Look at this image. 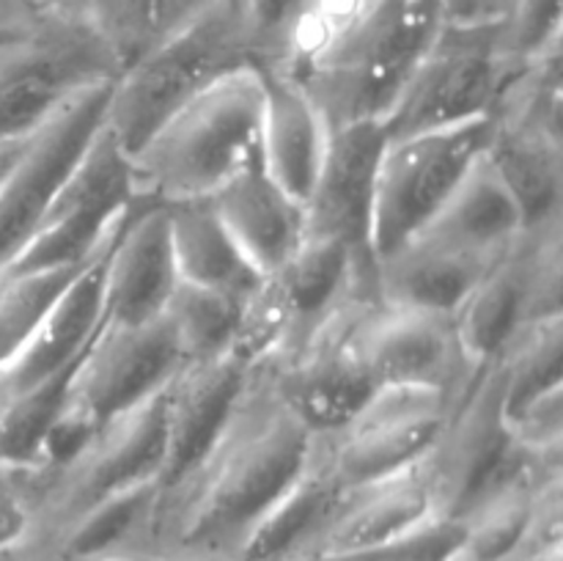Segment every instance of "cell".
<instances>
[{"mask_svg":"<svg viewBox=\"0 0 563 561\" xmlns=\"http://www.w3.org/2000/svg\"><path fill=\"white\" fill-rule=\"evenodd\" d=\"M124 64L93 28L42 14L0 50V143L25 141L66 99L113 82Z\"/></svg>","mask_w":563,"mask_h":561,"instance_id":"52a82bcc","label":"cell"},{"mask_svg":"<svg viewBox=\"0 0 563 561\" xmlns=\"http://www.w3.org/2000/svg\"><path fill=\"white\" fill-rule=\"evenodd\" d=\"M163 391L99 424L66 460L47 465L53 559L60 534L82 515L115 495L159 482L165 465Z\"/></svg>","mask_w":563,"mask_h":561,"instance_id":"7c38bea8","label":"cell"},{"mask_svg":"<svg viewBox=\"0 0 563 561\" xmlns=\"http://www.w3.org/2000/svg\"><path fill=\"white\" fill-rule=\"evenodd\" d=\"M498 258L423 229L379 258L377 295L385 306L454 314Z\"/></svg>","mask_w":563,"mask_h":561,"instance_id":"44dd1931","label":"cell"},{"mask_svg":"<svg viewBox=\"0 0 563 561\" xmlns=\"http://www.w3.org/2000/svg\"><path fill=\"white\" fill-rule=\"evenodd\" d=\"M47 462H0V561H55Z\"/></svg>","mask_w":563,"mask_h":561,"instance_id":"f1b7e54d","label":"cell"},{"mask_svg":"<svg viewBox=\"0 0 563 561\" xmlns=\"http://www.w3.org/2000/svg\"><path fill=\"white\" fill-rule=\"evenodd\" d=\"M357 344L374 388L432 391L454 402L482 366L462 344L454 314L445 311L379 300L363 319Z\"/></svg>","mask_w":563,"mask_h":561,"instance_id":"9a60e30c","label":"cell"},{"mask_svg":"<svg viewBox=\"0 0 563 561\" xmlns=\"http://www.w3.org/2000/svg\"><path fill=\"white\" fill-rule=\"evenodd\" d=\"M124 218H121V223H124ZM121 223L82 262V267L71 275L69 284L55 295V300L42 314L20 355L0 374L5 394L27 388L38 380L71 366L80 358V352L86 350V344L97 333L99 322H102L104 258H108V251L113 245L115 234H119Z\"/></svg>","mask_w":563,"mask_h":561,"instance_id":"d6986e66","label":"cell"},{"mask_svg":"<svg viewBox=\"0 0 563 561\" xmlns=\"http://www.w3.org/2000/svg\"><path fill=\"white\" fill-rule=\"evenodd\" d=\"M262 110L264 77L256 64L181 105L130 154L135 201L165 207L212 196L262 157Z\"/></svg>","mask_w":563,"mask_h":561,"instance_id":"3957f363","label":"cell"},{"mask_svg":"<svg viewBox=\"0 0 563 561\" xmlns=\"http://www.w3.org/2000/svg\"><path fill=\"white\" fill-rule=\"evenodd\" d=\"M176 273L181 280L245 300L264 278L245 258L209 198L165 204Z\"/></svg>","mask_w":563,"mask_h":561,"instance_id":"d4e9b609","label":"cell"},{"mask_svg":"<svg viewBox=\"0 0 563 561\" xmlns=\"http://www.w3.org/2000/svg\"><path fill=\"white\" fill-rule=\"evenodd\" d=\"M80 267L22 275L0 273V374L20 355L42 314Z\"/></svg>","mask_w":563,"mask_h":561,"instance_id":"e575fe53","label":"cell"},{"mask_svg":"<svg viewBox=\"0 0 563 561\" xmlns=\"http://www.w3.org/2000/svg\"><path fill=\"white\" fill-rule=\"evenodd\" d=\"M113 82L86 88L66 99L22 141L9 174L0 182V270L22 251L47 204L104 124Z\"/></svg>","mask_w":563,"mask_h":561,"instance_id":"5bb4252c","label":"cell"},{"mask_svg":"<svg viewBox=\"0 0 563 561\" xmlns=\"http://www.w3.org/2000/svg\"><path fill=\"white\" fill-rule=\"evenodd\" d=\"M38 11L31 0H0V25L5 28H31L36 25Z\"/></svg>","mask_w":563,"mask_h":561,"instance_id":"f35d334b","label":"cell"},{"mask_svg":"<svg viewBox=\"0 0 563 561\" xmlns=\"http://www.w3.org/2000/svg\"><path fill=\"white\" fill-rule=\"evenodd\" d=\"M126 561H152V559H126Z\"/></svg>","mask_w":563,"mask_h":561,"instance_id":"ee69618b","label":"cell"},{"mask_svg":"<svg viewBox=\"0 0 563 561\" xmlns=\"http://www.w3.org/2000/svg\"><path fill=\"white\" fill-rule=\"evenodd\" d=\"M506 77L509 66L500 53V25H456L443 20L385 116V138L489 119Z\"/></svg>","mask_w":563,"mask_h":561,"instance_id":"9c48e42d","label":"cell"},{"mask_svg":"<svg viewBox=\"0 0 563 561\" xmlns=\"http://www.w3.org/2000/svg\"><path fill=\"white\" fill-rule=\"evenodd\" d=\"M489 119L449 130L385 138L374 179L372 245L377 262L427 229L484 154Z\"/></svg>","mask_w":563,"mask_h":561,"instance_id":"8fae6325","label":"cell"},{"mask_svg":"<svg viewBox=\"0 0 563 561\" xmlns=\"http://www.w3.org/2000/svg\"><path fill=\"white\" fill-rule=\"evenodd\" d=\"M313 432L275 388L267 363L247 372L207 449L157 484L135 559L236 561L311 460Z\"/></svg>","mask_w":563,"mask_h":561,"instance_id":"6da1fadb","label":"cell"},{"mask_svg":"<svg viewBox=\"0 0 563 561\" xmlns=\"http://www.w3.org/2000/svg\"><path fill=\"white\" fill-rule=\"evenodd\" d=\"M262 163L284 190L306 201L322 168L330 127L300 82L280 69H264Z\"/></svg>","mask_w":563,"mask_h":561,"instance_id":"603a6c76","label":"cell"},{"mask_svg":"<svg viewBox=\"0 0 563 561\" xmlns=\"http://www.w3.org/2000/svg\"><path fill=\"white\" fill-rule=\"evenodd\" d=\"M251 64L256 55L242 6H209L121 69L110 86L104 127L132 154L181 105Z\"/></svg>","mask_w":563,"mask_h":561,"instance_id":"277c9868","label":"cell"},{"mask_svg":"<svg viewBox=\"0 0 563 561\" xmlns=\"http://www.w3.org/2000/svg\"><path fill=\"white\" fill-rule=\"evenodd\" d=\"M176 284L165 207L135 201L104 258L102 322H154Z\"/></svg>","mask_w":563,"mask_h":561,"instance_id":"ac0fdd59","label":"cell"},{"mask_svg":"<svg viewBox=\"0 0 563 561\" xmlns=\"http://www.w3.org/2000/svg\"><path fill=\"white\" fill-rule=\"evenodd\" d=\"M38 14L64 16L93 28L121 64H132L154 42L185 25L198 11L214 3H236L245 11V0H31Z\"/></svg>","mask_w":563,"mask_h":561,"instance_id":"484cf974","label":"cell"},{"mask_svg":"<svg viewBox=\"0 0 563 561\" xmlns=\"http://www.w3.org/2000/svg\"><path fill=\"white\" fill-rule=\"evenodd\" d=\"M181 361L185 358L163 319L146 324L99 322L75 363L44 462L55 465L66 460L99 424L159 394Z\"/></svg>","mask_w":563,"mask_h":561,"instance_id":"5b68a950","label":"cell"},{"mask_svg":"<svg viewBox=\"0 0 563 561\" xmlns=\"http://www.w3.org/2000/svg\"><path fill=\"white\" fill-rule=\"evenodd\" d=\"M509 561H563V550H550V553L526 556V559H509Z\"/></svg>","mask_w":563,"mask_h":561,"instance_id":"b9f144b4","label":"cell"},{"mask_svg":"<svg viewBox=\"0 0 563 561\" xmlns=\"http://www.w3.org/2000/svg\"><path fill=\"white\" fill-rule=\"evenodd\" d=\"M377 302L374 289L350 286L264 361L275 388L311 432L344 424L377 391L357 344L363 319Z\"/></svg>","mask_w":563,"mask_h":561,"instance_id":"8992f818","label":"cell"},{"mask_svg":"<svg viewBox=\"0 0 563 561\" xmlns=\"http://www.w3.org/2000/svg\"><path fill=\"white\" fill-rule=\"evenodd\" d=\"M214 212L262 275L284 267L306 237V209L264 168L262 157L209 196Z\"/></svg>","mask_w":563,"mask_h":561,"instance_id":"ffe728a7","label":"cell"},{"mask_svg":"<svg viewBox=\"0 0 563 561\" xmlns=\"http://www.w3.org/2000/svg\"><path fill=\"white\" fill-rule=\"evenodd\" d=\"M537 451L522 449L506 418V374L498 358L484 361L451 402L449 418L423 457L443 520L456 522L484 495L515 479Z\"/></svg>","mask_w":563,"mask_h":561,"instance_id":"ba28073f","label":"cell"},{"mask_svg":"<svg viewBox=\"0 0 563 561\" xmlns=\"http://www.w3.org/2000/svg\"><path fill=\"white\" fill-rule=\"evenodd\" d=\"M132 204L130 154L102 124L47 204L22 251L0 273L80 267L108 240Z\"/></svg>","mask_w":563,"mask_h":561,"instance_id":"30bf717a","label":"cell"},{"mask_svg":"<svg viewBox=\"0 0 563 561\" xmlns=\"http://www.w3.org/2000/svg\"><path fill=\"white\" fill-rule=\"evenodd\" d=\"M297 330V308L280 273H269L245 297L229 352L245 366L269 361Z\"/></svg>","mask_w":563,"mask_h":561,"instance_id":"d6a6232c","label":"cell"},{"mask_svg":"<svg viewBox=\"0 0 563 561\" xmlns=\"http://www.w3.org/2000/svg\"><path fill=\"white\" fill-rule=\"evenodd\" d=\"M38 22V20H36ZM33 28V25H31ZM31 28H5V25H0V50L5 47V44H11V42H16V38L20 36H25L27 31H31Z\"/></svg>","mask_w":563,"mask_h":561,"instance_id":"60d3db41","label":"cell"},{"mask_svg":"<svg viewBox=\"0 0 563 561\" xmlns=\"http://www.w3.org/2000/svg\"><path fill=\"white\" fill-rule=\"evenodd\" d=\"M484 157L520 207L526 229L563 218V138L489 119Z\"/></svg>","mask_w":563,"mask_h":561,"instance_id":"cb8c5ba5","label":"cell"},{"mask_svg":"<svg viewBox=\"0 0 563 561\" xmlns=\"http://www.w3.org/2000/svg\"><path fill=\"white\" fill-rule=\"evenodd\" d=\"M451 399L432 391L377 388L344 424L317 435V449L341 487L418 465L449 418Z\"/></svg>","mask_w":563,"mask_h":561,"instance_id":"4fadbf2b","label":"cell"},{"mask_svg":"<svg viewBox=\"0 0 563 561\" xmlns=\"http://www.w3.org/2000/svg\"><path fill=\"white\" fill-rule=\"evenodd\" d=\"M0 402H3V380H0Z\"/></svg>","mask_w":563,"mask_h":561,"instance_id":"7bdbcfd3","label":"cell"},{"mask_svg":"<svg viewBox=\"0 0 563 561\" xmlns=\"http://www.w3.org/2000/svg\"><path fill=\"white\" fill-rule=\"evenodd\" d=\"M20 146H22V141L0 143V182H3V176L9 174L11 163H14V157H16V152H20Z\"/></svg>","mask_w":563,"mask_h":561,"instance_id":"ab89813d","label":"cell"},{"mask_svg":"<svg viewBox=\"0 0 563 561\" xmlns=\"http://www.w3.org/2000/svg\"><path fill=\"white\" fill-rule=\"evenodd\" d=\"M77 363V361H75ZM75 363L27 388L11 391L0 402V462L11 465H38L44 449L64 413L66 388Z\"/></svg>","mask_w":563,"mask_h":561,"instance_id":"f546056e","label":"cell"},{"mask_svg":"<svg viewBox=\"0 0 563 561\" xmlns=\"http://www.w3.org/2000/svg\"><path fill=\"white\" fill-rule=\"evenodd\" d=\"M383 143V124H357L330 132L322 168L302 201V240H328L341 245L350 253L357 273L372 284H377V256L372 245L374 179Z\"/></svg>","mask_w":563,"mask_h":561,"instance_id":"2e32d148","label":"cell"},{"mask_svg":"<svg viewBox=\"0 0 563 561\" xmlns=\"http://www.w3.org/2000/svg\"><path fill=\"white\" fill-rule=\"evenodd\" d=\"M528 319L563 317V218L528 226L515 242Z\"/></svg>","mask_w":563,"mask_h":561,"instance_id":"836d02e7","label":"cell"},{"mask_svg":"<svg viewBox=\"0 0 563 561\" xmlns=\"http://www.w3.org/2000/svg\"><path fill=\"white\" fill-rule=\"evenodd\" d=\"M242 302L245 300L240 297L179 278L165 300L159 319L174 336L181 358L190 361V358H207L229 350L236 322H240Z\"/></svg>","mask_w":563,"mask_h":561,"instance_id":"1f68e13d","label":"cell"},{"mask_svg":"<svg viewBox=\"0 0 563 561\" xmlns=\"http://www.w3.org/2000/svg\"><path fill=\"white\" fill-rule=\"evenodd\" d=\"M506 374V418L563 388V317L528 319L498 352Z\"/></svg>","mask_w":563,"mask_h":561,"instance_id":"4dcf8cb0","label":"cell"},{"mask_svg":"<svg viewBox=\"0 0 563 561\" xmlns=\"http://www.w3.org/2000/svg\"><path fill=\"white\" fill-rule=\"evenodd\" d=\"M443 25L440 0H374L286 66L330 132L383 124Z\"/></svg>","mask_w":563,"mask_h":561,"instance_id":"7a4b0ae2","label":"cell"},{"mask_svg":"<svg viewBox=\"0 0 563 561\" xmlns=\"http://www.w3.org/2000/svg\"><path fill=\"white\" fill-rule=\"evenodd\" d=\"M563 47V0H515L500 22V53L509 72Z\"/></svg>","mask_w":563,"mask_h":561,"instance_id":"d590c367","label":"cell"},{"mask_svg":"<svg viewBox=\"0 0 563 561\" xmlns=\"http://www.w3.org/2000/svg\"><path fill=\"white\" fill-rule=\"evenodd\" d=\"M522 229L526 220L520 207L484 154L471 165L465 179L427 226V231L489 256H504Z\"/></svg>","mask_w":563,"mask_h":561,"instance_id":"4316f807","label":"cell"},{"mask_svg":"<svg viewBox=\"0 0 563 561\" xmlns=\"http://www.w3.org/2000/svg\"><path fill=\"white\" fill-rule=\"evenodd\" d=\"M443 20L456 25H500L515 0H440Z\"/></svg>","mask_w":563,"mask_h":561,"instance_id":"74e56055","label":"cell"},{"mask_svg":"<svg viewBox=\"0 0 563 561\" xmlns=\"http://www.w3.org/2000/svg\"><path fill=\"white\" fill-rule=\"evenodd\" d=\"M517 443L537 454H563V388L528 402L509 418Z\"/></svg>","mask_w":563,"mask_h":561,"instance_id":"8d00e7d4","label":"cell"},{"mask_svg":"<svg viewBox=\"0 0 563 561\" xmlns=\"http://www.w3.org/2000/svg\"><path fill=\"white\" fill-rule=\"evenodd\" d=\"M462 344L476 363L493 361L506 341L526 322L520 264L515 245L489 267V273L471 289L454 311Z\"/></svg>","mask_w":563,"mask_h":561,"instance_id":"83f0119b","label":"cell"},{"mask_svg":"<svg viewBox=\"0 0 563 561\" xmlns=\"http://www.w3.org/2000/svg\"><path fill=\"white\" fill-rule=\"evenodd\" d=\"M251 366L229 350L181 361L163 391L165 465L159 482L190 465L214 438L240 394Z\"/></svg>","mask_w":563,"mask_h":561,"instance_id":"7402d4cb","label":"cell"},{"mask_svg":"<svg viewBox=\"0 0 563 561\" xmlns=\"http://www.w3.org/2000/svg\"><path fill=\"white\" fill-rule=\"evenodd\" d=\"M438 520L443 517L421 460L407 471L344 487L306 559L388 548Z\"/></svg>","mask_w":563,"mask_h":561,"instance_id":"e0dca14e","label":"cell"}]
</instances>
